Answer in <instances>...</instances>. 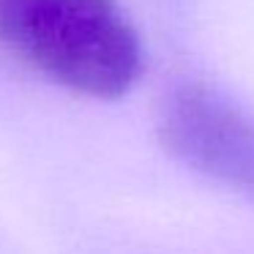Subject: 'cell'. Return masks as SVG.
I'll return each instance as SVG.
<instances>
[{
  "mask_svg": "<svg viewBox=\"0 0 254 254\" xmlns=\"http://www.w3.org/2000/svg\"><path fill=\"white\" fill-rule=\"evenodd\" d=\"M0 41L88 99H121L142 74L139 36L118 0H0Z\"/></svg>",
  "mask_w": 254,
  "mask_h": 254,
  "instance_id": "6da1fadb",
  "label": "cell"
},
{
  "mask_svg": "<svg viewBox=\"0 0 254 254\" xmlns=\"http://www.w3.org/2000/svg\"><path fill=\"white\" fill-rule=\"evenodd\" d=\"M159 142L197 175L254 194V121L216 88L178 85L161 107Z\"/></svg>",
  "mask_w": 254,
  "mask_h": 254,
  "instance_id": "7a4b0ae2",
  "label": "cell"
}]
</instances>
